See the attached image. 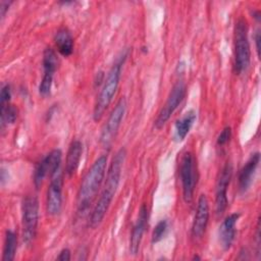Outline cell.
<instances>
[{"label":"cell","mask_w":261,"mask_h":261,"mask_svg":"<svg viewBox=\"0 0 261 261\" xmlns=\"http://www.w3.org/2000/svg\"><path fill=\"white\" fill-rule=\"evenodd\" d=\"M11 97V91L9 85H4L1 89V94H0V106H4L9 104Z\"/></svg>","instance_id":"24"},{"label":"cell","mask_w":261,"mask_h":261,"mask_svg":"<svg viewBox=\"0 0 261 261\" xmlns=\"http://www.w3.org/2000/svg\"><path fill=\"white\" fill-rule=\"evenodd\" d=\"M209 220V202L206 195H201L198 199L197 209L192 224V236L200 239L206 231Z\"/></svg>","instance_id":"13"},{"label":"cell","mask_w":261,"mask_h":261,"mask_svg":"<svg viewBox=\"0 0 261 261\" xmlns=\"http://www.w3.org/2000/svg\"><path fill=\"white\" fill-rule=\"evenodd\" d=\"M39 223V202L35 196H25L21 203L22 240L27 245L32 244L37 234Z\"/></svg>","instance_id":"5"},{"label":"cell","mask_w":261,"mask_h":261,"mask_svg":"<svg viewBox=\"0 0 261 261\" xmlns=\"http://www.w3.org/2000/svg\"><path fill=\"white\" fill-rule=\"evenodd\" d=\"M179 177L182 197L187 203L192 202L198 181V166L195 156L191 152L184 154L179 164Z\"/></svg>","instance_id":"6"},{"label":"cell","mask_w":261,"mask_h":261,"mask_svg":"<svg viewBox=\"0 0 261 261\" xmlns=\"http://www.w3.org/2000/svg\"><path fill=\"white\" fill-rule=\"evenodd\" d=\"M232 175V165L227 162L221 169L217 182L215 193V209L217 215H221L227 207V189Z\"/></svg>","instance_id":"12"},{"label":"cell","mask_w":261,"mask_h":261,"mask_svg":"<svg viewBox=\"0 0 261 261\" xmlns=\"http://www.w3.org/2000/svg\"><path fill=\"white\" fill-rule=\"evenodd\" d=\"M62 187L63 178L60 170L51 177L47 191L46 210L49 215H58L62 208Z\"/></svg>","instance_id":"11"},{"label":"cell","mask_w":261,"mask_h":261,"mask_svg":"<svg viewBox=\"0 0 261 261\" xmlns=\"http://www.w3.org/2000/svg\"><path fill=\"white\" fill-rule=\"evenodd\" d=\"M125 149L121 148L116 152V154L112 158V161L107 170V175L103 190L90 217V225L93 228L99 226V224L102 222L104 216L106 215L109 209V206L113 200V197L116 193V190L120 181L121 170L125 160Z\"/></svg>","instance_id":"1"},{"label":"cell","mask_w":261,"mask_h":261,"mask_svg":"<svg viewBox=\"0 0 261 261\" xmlns=\"http://www.w3.org/2000/svg\"><path fill=\"white\" fill-rule=\"evenodd\" d=\"M54 42L57 51L62 56H69L73 51V38L70 34V32L66 28L59 29L55 36H54Z\"/></svg>","instance_id":"18"},{"label":"cell","mask_w":261,"mask_h":261,"mask_svg":"<svg viewBox=\"0 0 261 261\" xmlns=\"http://www.w3.org/2000/svg\"><path fill=\"white\" fill-rule=\"evenodd\" d=\"M11 1H5V0H2L0 2V12H1V17L3 18L5 16V13L6 11L9 9V6L11 5Z\"/></svg>","instance_id":"25"},{"label":"cell","mask_w":261,"mask_h":261,"mask_svg":"<svg viewBox=\"0 0 261 261\" xmlns=\"http://www.w3.org/2000/svg\"><path fill=\"white\" fill-rule=\"evenodd\" d=\"M57 260H60V261H68V260H70V251L68 249L61 250V252L59 253V255L57 257Z\"/></svg>","instance_id":"26"},{"label":"cell","mask_w":261,"mask_h":261,"mask_svg":"<svg viewBox=\"0 0 261 261\" xmlns=\"http://www.w3.org/2000/svg\"><path fill=\"white\" fill-rule=\"evenodd\" d=\"M126 110V101L122 97L118 100L116 105L114 106L113 110L108 116V119L104 126L102 127L101 135H100V143L103 147L109 148L117 134V130L120 126V123L122 121V118L124 116Z\"/></svg>","instance_id":"7"},{"label":"cell","mask_w":261,"mask_h":261,"mask_svg":"<svg viewBox=\"0 0 261 261\" xmlns=\"http://www.w3.org/2000/svg\"><path fill=\"white\" fill-rule=\"evenodd\" d=\"M251 51L248 39V23L243 17L239 18L234 25V64L236 73L241 74L250 65Z\"/></svg>","instance_id":"4"},{"label":"cell","mask_w":261,"mask_h":261,"mask_svg":"<svg viewBox=\"0 0 261 261\" xmlns=\"http://www.w3.org/2000/svg\"><path fill=\"white\" fill-rule=\"evenodd\" d=\"M167 229H168V221L166 219L160 220L154 227V230L152 233V243L156 244L160 242L166 234Z\"/></svg>","instance_id":"22"},{"label":"cell","mask_w":261,"mask_h":261,"mask_svg":"<svg viewBox=\"0 0 261 261\" xmlns=\"http://www.w3.org/2000/svg\"><path fill=\"white\" fill-rule=\"evenodd\" d=\"M17 108L12 104H7L1 106V126L4 127L5 124L14 123L17 118Z\"/></svg>","instance_id":"21"},{"label":"cell","mask_w":261,"mask_h":261,"mask_svg":"<svg viewBox=\"0 0 261 261\" xmlns=\"http://www.w3.org/2000/svg\"><path fill=\"white\" fill-rule=\"evenodd\" d=\"M62 153L59 149H54L49 152L37 165L34 172V184L39 188L43 180L49 176L52 177L59 171Z\"/></svg>","instance_id":"9"},{"label":"cell","mask_w":261,"mask_h":261,"mask_svg":"<svg viewBox=\"0 0 261 261\" xmlns=\"http://www.w3.org/2000/svg\"><path fill=\"white\" fill-rule=\"evenodd\" d=\"M230 137H231V128H230V126H225L221 130V133L219 134V136L217 138V145L223 146V145L227 144Z\"/></svg>","instance_id":"23"},{"label":"cell","mask_w":261,"mask_h":261,"mask_svg":"<svg viewBox=\"0 0 261 261\" xmlns=\"http://www.w3.org/2000/svg\"><path fill=\"white\" fill-rule=\"evenodd\" d=\"M186 91H187V88L184 81L181 80L177 81L173 85L165 104L160 109L157 115V118L155 119L154 124L156 128L163 127V125L167 122V120L170 118V116L173 114V112L176 110V108L179 106V104L184 100Z\"/></svg>","instance_id":"8"},{"label":"cell","mask_w":261,"mask_h":261,"mask_svg":"<svg viewBox=\"0 0 261 261\" xmlns=\"http://www.w3.org/2000/svg\"><path fill=\"white\" fill-rule=\"evenodd\" d=\"M259 161H260V154L259 152H256L250 156L248 161L240 170L239 177H238V185H239V192L241 194L246 193L249 190L250 186L252 185Z\"/></svg>","instance_id":"14"},{"label":"cell","mask_w":261,"mask_h":261,"mask_svg":"<svg viewBox=\"0 0 261 261\" xmlns=\"http://www.w3.org/2000/svg\"><path fill=\"white\" fill-rule=\"evenodd\" d=\"M240 213H231L228 216H226L224 218V220L222 221L220 227H219V243L222 247L223 250H228L234 240V236H236V225L237 222L240 218Z\"/></svg>","instance_id":"16"},{"label":"cell","mask_w":261,"mask_h":261,"mask_svg":"<svg viewBox=\"0 0 261 261\" xmlns=\"http://www.w3.org/2000/svg\"><path fill=\"white\" fill-rule=\"evenodd\" d=\"M148 223V209L143 204L139 210L137 221L133 227L130 240H129V251L133 255H137L140 249L141 241L145 232Z\"/></svg>","instance_id":"15"},{"label":"cell","mask_w":261,"mask_h":261,"mask_svg":"<svg viewBox=\"0 0 261 261\" xmlns=\"http://www.w3.org/2000/svg\"><path fill=\"white\" fill-rule=\"evenodd\" d=\"M195 120H196V113L193 110L189 111L188 113H186L185 116L176 120L174 125V138L177 141H182L189 134Z\"/></svg>","instance_id":"19"},{"label":"cell","mask_w":261,"mask_h":261,"mask_svg":"<svg viewBox=\"0 0 261 261\" xmlns=\"http://www.w3.org/2000/svg\"><path fill=\"white\" fill-rule=\"evenodd\" d=\"M127 55H128V50H124L123 52L120 53V55L116 58V61L111 66L106 80L104 81L103 87L97 97V100L94 106L93 117L96 121L101 119L104 112L110 105L113 99V96L115 95V92L119 84L122 66L124 64V61Z\"/></svg>","instance_id":"3"},{"label":"cell","mask_w":261,"mask_h":261,"mask_svg":"<svg viewBox=\"0 0 261 261\" xmlns=\"http://www.w3.org/2000/svg\"><path fill=\"white\" fill-rule=\"evenodd\" d=\"M83 154V144L80 140H74L70 143L68 147V151L66 154L65 161V173L68 176H71L76 171L81 157Z\"/></svg>","instance_id":"17"},{"label":"cell","mask_w":261,"mask_h":261,"mask_svg":"<svg viewBox=\"0 0 261 261\" xmlns=\"http://www.w3.org/2000/svg\"><path fill=\"white\" fill-rule=\"evenodd\" d=\"M106 165L107 157L101 155L94 161L91 168L85 174L76 197V207L79 212L83 213L88 210L95 200L105 176Z\"/></svg>","instance_id":"2"},{"label":"cell","mask_w":261,"mask_h":261,"mask_svg":"<svg viewBox=\"0 0 261 261\" xmlns=\"http://www.w3.org/2000/svg\"><path fill=\"white\" fill-rule=\"evenodd\" d=\"M17 249V237L16 233L8 229L5 232V240H4V246H3V261H12L15 256V252Z\"/></svg>","instance_id":"20"},{"label":"cell","mask_w":261,"mask_h":261,"mask_svg":"<svg viewBox=\"0 0 261 261\" xmlns=\"http://www.w3.org/2000/svg\"><path fill=\"white\" fill-rule=\"evenodd\" d=\"M58 58L56 52L51 47H47L43 53V77L39 86V93L42 96H48L51 92L53 76L57 69Z\"/></svg>","instance_id":"10"},{"label":"cell","mask_w":261,"mask_h":261,"mask_svg":"<svg viewBox=\"0 0 261 261\" xmlns=\"http://www.w3.org/2000/svg\"><path fill=\"white\" fill-rule=\"evenodd\" d=\"M254 40H255V43H256V50H257V55L260 56V30H257L255 32V36H254Z\"/></svg>","instance_id":"27"}]
</instances>
